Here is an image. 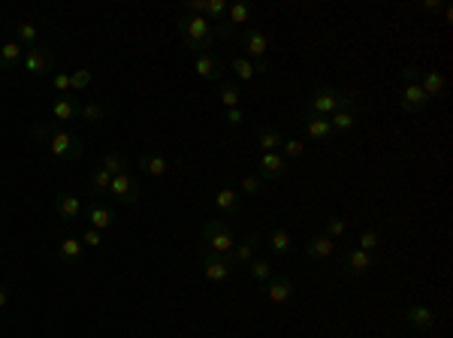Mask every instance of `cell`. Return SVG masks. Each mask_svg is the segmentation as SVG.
<instances>
[{
	"mask_svg": "<svg viewBox=\"0 0 453 338\" xmlns=\"http://www.w3.org/2000/svg\"><path fill=\"white\" fill-rule=\"evenodd\" d=\"M34 139H39L43 145H48V155L58 157L60 163H73L82 157V139L76 136V133L64 130L55 121H48V124H37L34 127Z\"/></svg>",
	"mask_w": 453,
	"mask_h": 338,
	"instance_id": "6da1fadb",
	"label": "cell"
},
{
	"mask_svg": "<svg viewBox=\"0 0 453 338\" xmlns=\"http://www.w3.org/2000/svg\"><path fill=\"white\" fill-rule=\"evenodd\" d=\"M176 30H178L181 43L197 55L211 52L218 43V34H215V27H211V22L206 15H181V18H176Z\"/></svg>",
	"mask_w": 453,
	"mask_h": 338,
	"instance_id": "7a4b0ae2",
	"label": "cell"
},
{
	"mask_svg": "<svg viewBox=\"0 0 453 338\" xmlns=\"http://www.w3.org/2000/svg\"><path fill=\"white\" fill-rule=\"evenodd\" d=\"M360 97L350 94V91H336L329 85H317L311 91V97L306 100V109L302 112H311V115H320V118H329L332 112H341V109H357Z\"/></svg>",
	"mask_w": 453,
	"mask_h": 338,
	"instance_id": "3957f363",
	"label": "cell"
},
{
	"mask_svg": "<svg viewBox=\"0 0 453 338\" xmlns=\"http://www.w3.org/2000/svg\"><path fill=\"white\" fill-rule=\"evenodd\" d=\"M203 242H206V248L209 254H230L233 251V245H236V233L233 227H230L227 221H206L203 223Z\"/></svg>",
	"mask_w": 453,
	"mask_h": 338,
	"instance_id": "277c9868",
	"label": "cell"
},
{
	"mask_svg": "<svg viewBox=\"0 0 453 338\" xmlns=\"http://www.w3.org/2000/svg\"><path fill=\"white\" fill-rule=\"evenodd\" d=\"M339 266H341V272H345V275H350V278H362V275H369L372 269H375L378 260H375V254H366V251H360V248H350V251L341 254Z\"/></svg>",
	"mask_w": 453,
	"mask_h": 338,
	"instance_id": "5b68a950",
	"label": "cell"
},
{
	"mask_svg": "<svg viewBox=\"0 0 453 338\" xmlns=\"http://www.w3.org/2000/svg\"><path fill=\"white\" fill-rule=\"evenodd\" d=\"M109 193H112L121 206H133V202L139 200V193H143V188H139V181L130 176V172H121V176H112Z\"/></svg>",
	"mask_w": 453,
	"mask_h": 338,
	"instance_id": "8992f818",
	"label": "cell"
},
{
	"mask_svg": "<svg viewBox=\"0 0 453 338\" xmlns=\"http://www.w3.org/2000/svg\"><path fill=\"white\" fill-rule=\"evenodd\" d=\"M294 293H296V287H294V281H290V275H272V278L263 284V296H266L269 305L287 302Z\"/></svg>",
	"mask_w": 453,
	"mask_h": 338,
	"instance_id": "52a82bcc",
	"label": "cell"
},
{
	"mask_svg": "<svg viewBox=\"0 0 453 338\" xmlns=\"http://www.w3.org/2000/svg\"><path fill=\"white\" fill-rule=\"evenodd\" d=\"M242 48H245L251 58H257V64H266L269 39H266V34L260 27H245L242 30Z\"/></svg>",
	"mask_w": 453,
	"mask_h": 338,
	"instance_id": "ba28073f",
	"label": "cell"
},
{
	"mask_svg": "<svg viewBox=\"0 0 453 338\" xmlns=\"http://www.w3.org/2000/svg\"><path fill=\"white\" fill-rule=\"evenodd\" d=\"M429 100L426 94L420 91L417 82H408L405 88H402V97H399V109L405 112V115H420V112H426Z\"/></svg>",
	"mask_w": 453,
	"mask_h": 338,
	"instance_id": "9c48e42d",
	"label": "cell"
},
{
	"mask_svg": "<svg viewBox=\"0 0 453 338\" xmlns=\"http://www.w3.org/2000/svg\"><path fill=\"white\" fill-rule=\"evenodd\" d=\"M22 64L30 76H46V73H52V67H55V55L48 52V48H27Z\"/></svg>",
	"mask_w": 453,
	"mask_h": 338,
	"instance_id": "30bf717a",
	"label": "cell"
},
{
	"mask_svg": "<svg viewBox=\"0 0 453 338\" xmlns=\"http://www.w3.org/2000/svg\"><path fill=\"white\" fill-rule=\"evenodd\" d=\"M85 218H88V227L91 230H100V233L109 230V227H115V209L106 206V202H100V200H94L85 209Z\"/></svg>",
	"mask_w": 453,
	"mask_h": 338,
	"instance_id": "8fae6325",
	"label": "cell"
},
{
	"mask_svg": "<svg viewBox=\"0 0 453 338\" xmlns=\"http://www.w3.org/2000/svg\"><path fill=\"white\" fill-rule=\"evenodd\" d=\"M420 91L426 94V100L432 103V100H445L447 94V79L445 73H438V70H426V73H420Z\"/></svg>",
	"mask_w": 453,
	"mask_h": 338,
	"instance_id": "7c38bea8",
	"label": "cell"
},
{
	"mask_svg": "<svg viewBox=\"0 0 453 338\" xmlns=\"http://www.w3.org/2000/svg\"><path fill=\"white\" fill-rule=\"evenodd\" d=\"M203 272H206L209 281L224 284V281L230 278V272H233V266H230L227 254H209V251H206V257H203Z\"/></svg>",
	"mask_w": 453,
	"mask_h": 338,
	"instance_id": "4fadbf2b",
	"label": "cell"
},
{
	"mask_svg": "<svg viewBox=\"0 0 453 338\" xmlns=\"http://www.w3.org/2000/svg\"><path fill=\"white\" fill-rule=\"evenodd\" d=\"M194 70H197V76L206 82H221V76H224V64L218 60L215 52H199L194 58Z\"/></svg>",
	"mask_w": 453,
	"mask_h": 338,
	"instance_id": "5bb4252c",
	"label": "cell"
},
{
	"mask_svg": "<svg viewBox=\"0 0 453 338\" xmlns=\"http://www.w3.org/2000/svg\"><path fill=\"white\" fill-rule=\"evenodd\" d=\"M257 176L263 178V181H275V178H281L287 172V160L278 155V151H263V157H260V163H257Z\"/></svg>",
	"mask_w": 453,
	"mask_h": 338,
	"instance_id": "9a60e30c",
	"label": "cell"
},
{
	"mask_svg": "<svg viewBox=\"0 0 453 338\" xmlns=\"http://www.w3.org/2000/svg\"><path fill=\"white\" fill-rule=\"evenodd\" d=\"M435 317H438L435 308H429V305H411V308L405 311V323L417 332H426L435 326Z\"/></svg>",
	"mask_w": 453,
	"mask_h": 338,
	"instance_id": "2e32d148",
	"label": "cell"
},
{
	"mask_svg": "<svg viewBox=\"0 0 453 338\" xmlns=\"http://www.w3.org/2000/svg\"><path fill=\"white\" fill-rule=\"evenodd\" d=\"M302 127H306V136L315 139V142H327V139H332L329 118H320V115H311V112H302Z\"/></svg>",
	"mask_w": 453,
	"mask_h": 338,
	"instance_id": "e0dca14e",
	"label": "cell"
},
{
	"mask_svg": "<svg viewBox=\"0 0 453 338\" xmlns=\"http://www.w3.org/2000/svg\"><path fill=\"white\" fill-rule=\"evenodd\" d=\"M257 248H260V235H248L245 242H236V245H233V251L227 254L230 266H248L251 260H254Z\"/></svg>",
	"mask_w": 453,
	"mask_h": 338,
	"instance_id": "ac0fdd59",
	"label": "cell"
},
{
	"mask_svg": "<svg viewBox=\"0 0 453 338\" xmlns=\"http://www.w3.org/2000/svg\"><path fill=\"white\" fill-rule=\"evenodd\" d=\"M55 212H58L64 221H79V218L85 214L82 200H79L76 193H58V197H55Z\"/></svg>",
	"mask_w": 453,
	"mask_h": 338,
	"instance_id": "d6986e66",
	"label": "cell"
},
{
	"mask_svg": "<svg viewBox=\"0 0 453 338\" xmlns=\"http://www.w3.org/2000/svg\"><path fill=\"white\" fill-rule=\"evenodd\" d=\"M332 251H336V242L324 233L311 235V239L306 242V257L308 260H327V257H332Z\"/></svg>",
	"mask_w": 453,
	"mask_h": 338,
	"instance_id": "ffe728a7",
	"label": "cell"
},
{
	"mask_svg": "<svg viewBox=\"0 0 453 338\" xmlns=\"http://www.w3.org/2000/svg\"><path fill=\"white\" fill-rule=\"evenodd\" d=\"M79 109H82V103H79L76 97H58V100H55V106H52V118H55V124H64V121L79 118Z\"/></svg>",
	"mask_w": 453,
	"mask_h": 338,
	"instance_id": "44dd1931",
	"label": "cell"
},
{
	"mask_svg": "<svg viewBox=\"0 0 453 338\" xmlns=\"http://www.w3.org/2000/svg\"><path fill=\"white\" fill-rule=\"evenodd\" d=\"M22 60H25V48L15 39L0 46V70H15V67H22Z\"/></svg>",
	"mask_w": 453,
	"mask_h": 338,
	"instance_id": "7402d4cb",
	"label": "cell"
},
{
	"mask_svg": "<svg viewBox=\"0 0 453 338\" xmlns=\"http://www.w3.org/2000/svg\"><path fill=\"white\" fill-rule=\"evenodd\" d=\"M266 245H269V251L275 254V257H287V254H290V230L275 227L266 235Z\"/></svg>",
	"mask_w": 453,
	"mask_h": 338,
	"instance_id": "603a6c76",
	"label": "cell"
},
{
	"mask_svg": "<svg viewBox=\"0 0 453 338\" xmlns=\"http://www.w3.org/2000/svg\"><path fill=\"white\" fill-rule=\"evenodd\" d=\"M139 169H143L145 176H151V178H160V176H166L169 160L164 155H143L139 157Z\"/></svg>",
	"mask_w": 453,
	"mask_h": 338,
	"instance_id": "cb8c5ba5",
	"label": "cell"
},
{
	"mask_svg": "<svg viewBox=\"0 0 453 338\" xmlns=\"http://www.w3.org/2000/svg\"><path fill=\"white\" fill-rule=\"evenodd\" d=\"M215 206L221 214H227V218H233V214L239 212V193L233 188H221L215 193Z\"/></svg>",
	"mask_w": 453,
	"mask_h": 338,
	"instance_id": "d4e9b609",
	"label": "cell"
},
{
	"mask_svg": "<svg viewBox=\"0 0 453 338\" xmlns=\"http://www.w3.org/2000/svg\"><path fill=\"white\" fill-rule=\"evenodd\" d=\"M251 18H254V6L248 4V0H242V4H233L227 9V25H230V30H233L236 25H248Z\"/></svg>",
	"mask_w": 453,
	"mask_h": 338,
	"instance_id": "484cf974",
	"label": "cell"
},
{
	"mask_svg": "<svg viewBox=\"0 0 453 338\" xmlns=\"http://www.w3.org/2000/svg\"><path fill=\"white\" fill-rule=\"evenodd\" d=\"M354 124H357V109H341V112H332L329 115L332 133H350Z\"/></svg>",
	"mask_w": 453,
	"mask_h": 338,
	"instance_id": "4316f807",
	"label": "cell"
},
{
	"mask_svg": "<svg viewBox=\"0 0 453 338\" xmlns=\"http://www.w3.org/2000/svg\"><path fill=\"white\" fill-rule=\"evenodd\" d=\"M60 260L64 263H79L82 260V251H85V245L82 239H76V235H67V239H60Z\"/></svg>",
	"mask_w": 453,
	"mask_h": 338,
	"instance_id": "83f0119b",
	"label": "cell"
},
{
	"mask_svg": "<svg viewBox=\"0 0 453 338\" xmlns=\"http://www.w3.org/2000/svg\"><path fill=\"white\" fill-rule=\"evenodd\" d=\"M100 169H106L109 176H121V172H127V155H121V151H106Z\"/></svg>",
	"mask_w": 453,
	"mask_h": 338,
	"instance_id": "f1b7e54d",
	"label": "cell"
},
{
	"mask_svg": "<svg viewBox=\"0 0 453 338\" xmlns=\"http://www.w3.org/2000/svg\"><path fill=\"white\" fill-rule=\"evenodd\" d=\"M257 142H260V148L263 151H278L281 142H284V136H281L275 127H260L257 130Z\"/></svg>",
	"mask_w": 453,
	"mask_h": 338,
	"instance_id": "f546056e",
	"label": "cell"
},
{
	"mask_svg": "<svg viewBox=\"0 0 453 338\" xmlns=\"http://www.w3.org/2000/svg\"><path fill=\"white\" fill-rule=\"evenodd\" d=\"M218 100H221V106H224V109H236V106L242 103V94H239V85H236V82H224V85H221Z\"/></svg>",
	"mask_w": 453,
	"mask_h": 338,
	"instance_id": "4dcf8cb0",
	"label": "cell"
},
{
	"mask_svg": "<svg viewBox=\"0 0 453 338\" xmlns=\"http://www.w3.org/2000/svg\"><path fill=\"white\" fill-rule=\"evenodd\" d=\"M109 184H112V176H109L106 169H94V172H91V190H94V197H106Z\"/></svg>",
	"mask_w": 453,
	"mask_h": 338,
	"instance_id": "1f68e13d",
	"label": "cell"
},
{
	"mask_svg": "<svg viewBox=\"0 0 453 338\" xmlns=\"http://www.w3.org/2000/svg\"><path fill=\"white\" fill-rule=\"evenodd\" d=\"M15 43L22 46V48H37V25H30V22L18 25V30H15Z\"/></svg>",
	"mask_w": 453,
	"mask_h": 338,
	"instance_id": "d6a6232c",
	"label": "cell"
},
{
	"mask_svg": "<svg viewBox=\"0 0 453 338\" xmlns=\"http://www.w3.org/2000/svg\"><path fill=\"white\" fill-rule=\"evenodd\" d=\"M230 67H233L236 79H242V82H251V79L257 76V64H251L245 55H242V58H233V64H230Z\"/></svg>",
	"mask_w": 453,
	"mask_h": 338,
	"instance_id": "836d02e7",
	"label": "cell"
},
{
	"mask_svg": "<svg viewBox=\"0 0 453 338\" xmlns=\"http://www.w3.org/2000/svg\"><path fill=\"white\" fill-rule=\"evenodd\" d=\"M245 269H248V275H251V278H254V281H260V284H266L269 278H272V266L266 263V260H251L248 266H245Z\"/></svg>",
	"mask_w": 453,
	"mask_h": 338,
	"instance_id": "e575fe53",
	"label": "cell"
},
{
	"mask_svg": "<svg viewBox=\"0 0 453 338\" xmlns=\"http://www.w3.org/2000/svg\"><path fill=\"white\" fill-rule=\"evenodd\" d=\"M79 118L88 121V124H100V121L106 118V109L100 103H82V109H79Z\"/></svg>",
	"mask_w": 453,
	"mask_h": 338,
	"instance_id": "d590c367",
	"label": "cell"
},
{
	"mask_svg": "<svg viewBox=\"0 0 453 338\" xmlns=\"http://www.w3.org/2000/svg\"><path fill=\"white\" fill-rule=\"evenodd\" d=\"M381 245H384V239H381V233L366 230V233L360 235V245H357V248H360V251H366V254H375V251L381 248Z\"/></svg>",
	"mask_w": 453,
	"mask_h": 338,
	"instance_id": "8d00e7d4",
	"label": "cell"
},
{
	"mask_svg": "<svg viewBox=\"0 0 453 338\" xmlns=\"http://www.w3.org/2000/svg\"><path fill=\"white\" fill-rule=\"evenodd\" d=\"M302 155H306V145H302L299 139H284L281 142V157L284 160H299Z\"/></svg>",
	"mask_w": 453,
	"mask_h": 338,
	"instance_id": "74e56055",
	"label": "cell"
},
{
	"mask_svg": "<svg viewBox=\"0 0 453 338\" xmlns=\"http://www.w3.org/2000/svg\"><path fill=\"white\" fill-rule=\"evenodd\" d=\"M263 190H266V181L260 176H245L242 178V193H248V197H260Z\"/></svg>",
	"mask_w": 453,
	"mask_h": 338,
	"instance_id": "f35d334b",
	"label": "cell"
},
{
	"mask_svg": "<svg viewBox=\"0 0 453 338\" xmlns=\"http://www.w3.org/2000/svg\"><path fill=\"white\" fill-rule=\"evenodd\" d=\"M94 76H91V70H76V73H70V88L73 91H88Z\"/></svg>",
	"mask_w": 453,
	"mask_h": 338,
	"instance_id": "ab89813d",
	"label": "cell"
},
{
	"mask_svg": "<svg viewBox=\"0 0 453 338\" xmlns=\"http://www.w3.org/2000/svg\"><path fill=\"white\" fill-rule=\"evenodd\" d=\"M345 233H348V221H345V218H329V221H327V233H324V235H329L332 242L341 239Z\"/></svg>",
	"mask_w": 453,
	"mask_h": 338,
	"instance_id": "60d3db41",
	"label": "cell"
},
{
	"mask_svg": "<svg viewBox=\"0 0 453 338\" xmlns=\"http://www.w3.org/2000/svg\"><path fill=\"white\" fill-rule=\"evenodd\" d=\"M224 121L230 127H239L242 121H245V112H242V106H236V109H224Z\"/></svg>",
	"mask_w": 453,
	"mask_h": 338,
	"instance_id": "b9f144b4",
	"label": "cell"
},
{
	"mask_svg": "<svg viewBox=\"0 0 453 338\" xmlns=\"http://www.w3.org/2000/svg\"><path fill=\"white\" fill-rule=\"evenodd\" d=\"M82 245H91V248H100V245H103V233L88 227V230L82 233Z\"/></svg>",
	"mask_w": 453,
	"mask_h": 338,
	"instance_id": "7bdbcfd3",
	"label": "cell"
},
{
	"mask_svg": "<svg viewBox=\"0 0 453 338\" xmlns=\"http://www.w3.org/2000/svg\"><path fill=\"white\" fill-rule=\"evenodd\" d=\"M185 15H206V0H188Z\"/></svg>",
	"mask_w": 453,
	"mask_h": 338,
	"instance_id": "ee69618b",
	"label": "cell"
},
{
	"mask_svg": "<svg viewBox=\"0 0 453 338\" xmlns=\"http://www.w3.org/2000/svg\"><path fill=\"white\" fill-rule=\"evenodd\" d=\"M420 73H423L420 67H414V64H408L405 70H402V82H405V85H408V82H420Z\"/></svg>",
	"mask_w": 453,
	"mask_h": 338,
	"instance_id": "f6af8a7d",
	"label": "cell"
},
{
	"mask_svg": "<svg viewBox=\"0 0 453 338\" xmlns=\"http://www.w3.org/2000/svg\"><path fill=\"white\" fill-rule=\"evenodd\" d=\"M52 85H55L58 94H67V91H70V76H67V73H58V76L52 79Z\"/></svg>",
	"mask_w": 453,
	"mask_h": 338,
	"instance_id": "bcb514c9",
	"label": "cell"
},
{
	"mask_svg": "<svg viewBox=\"0 0 453 338\" xmlns=\"http://www.w3.org/2000/svg\"><path fill=\"white\" fill-rule=\"evenodd\" d=\"M447 4L445 0H426V4H423V9H429V13H438V9H445Z\"/></svg>",
	"mask_w": 453,
	"mask_h": 338,
	"instance_id": "7dc6e473",
	"label": "cell"
},
{
	"mask_svg": "<svg viewBox=\"0 0 453 338\" xmlns=\"http://www.w3.org/2000/svg\"><path fill=\"white\" fill-rule=\"evenodd\" d=\"M6 302H9V290L6 284H0V308H6Z\"/></svg>",
	"mask_w": 453,
	"mask_h": 338,
	"instance_id": "c3c4849f",
	"label": "cell"
},
{
	"mask_svg": "<svg viewBox=\"0 0 453 338\" xmlns=\"http://www.w3.org/2000/svg\"><path fill=\"white\" fill-rule=\"evenodd\" d=\"M441 13H445V22L450 25V22H453V9H450V6H445V9H441Z\"/></svg>",
	"mask_w": 453,
	"mask_h": 338,
	"instance_id": "681fc988",
	"label": "cell"
}]
</instances>
